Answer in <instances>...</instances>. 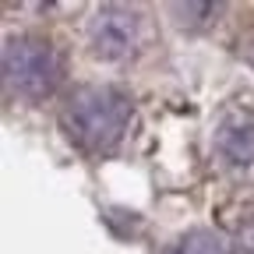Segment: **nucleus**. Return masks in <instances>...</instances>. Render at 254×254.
Segmentation results:
<instances>
[{
  "label": "nucleus",
  "mask_w": 254,
  "mask_h": 254,
  "mask_svg": "<svg viewBox=\"0 0 254 254\" xmlns=\"http://www.w3.org/2000/svg\"><path fill=\"white\" fill-rule=\"evenodd\" d=\"M64 131L67 138L92 155H103L110 148H117V141L127 131L131 120V99L117 88L106 85H92V88H78L71 95V103L64 106Z\"/></svg>",
  "instance_id": "f257e3e1"
},
{
  "label": "nucleus",
  "mask_w": 254,
  "mask_h": 254,
  "mask_svg": "<svg viewBox=\"0 0 254 254\" xmlns=\"http://www.w3.org/2000/svg\"><path fill=\"white\" fill-rule=\"evenodd\" d=\"M64 64L46 39L11 36L4 43V81L21 99H46L60 85Z\"/></svg>",
  "instance_id": "f03ea898"
},
{
  "label": "nucleus",
  "mask_w": 254,
  "mask_h": 254,
  "mask_svg": "<svg viewBox=\"0 0 254 254\" xmlns=\"http://www.w3.org/2000/svg\"><path fill=\"white\" fill-rule=\"evenodd\" d=\"M138 43V14L120 4H106L95 11L88 25V46L99 60H124Z\"/></svg>",
  "instance_id": "7ed1b4c3"
},
{
  "label": "nucleus",
  "mask_w": 254,
  "mask_h": 254,
  "mask_svg": "<svg viewBox=\"0 0 254 254\" xmlns=\"http://www.w3.org/2000/svg\"><path fill=\"white\" fill-rule=\"evenodd\" d=\"M215 148H219L222 159L233 163V166L254 163V117H251V113H230L226 120L219 124Z\"/></svg>",
  "instance_id": "20e7f679"
},
{
  "label": "nucleus",
  "mask_w": 254,
  "mask_h": 254,
  "mask_svg": "<svg viewBox=\"0 0 254 254\" xmlns=\"http://www.w3.org/2000/svg\"><path fill=\"white\" fill-rule=\"evenodd\" d=\"M166 254H233V247H230V240H226V237L198 230V233H190V237L177 240Z\"/></svg>",
  "instance_id": "39448f33"
}]
</instances>
